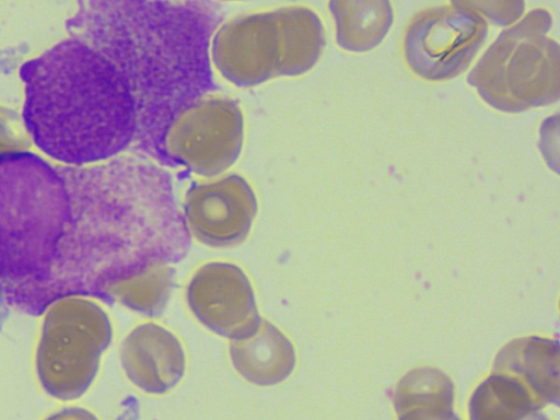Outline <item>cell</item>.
Returning a JSON list of instances; mask_svg holds the SVG:
<instances>
[{
	"label": "cell",
	"instance_id": "1",
	"mask_svg": "<svg viewBox=\"0 0 560 420\" xmlns=\"http://www.w3.org/2000/svg\"><path fill=\"white\" fill-rule=\"evenodd\" d=\"M23 119L35 145L68 167L114 154L129 130L126 88L108 58L70 36L26 61Z\"/></svg>",
	"mask_w": 560,
	"mask_h": 420
},
{
	"label": "cell",
	"instance_id": "2",
	"mask_svg": "<svg viewBox=\"0 0 560 420\" xmlns=\"http://www.w3.org/2000/svg\"><path fill=\"white\" fill-rule=\"evenodd\" d=\"M551 14L534 9L503 30L467 75L491 107L520 113L560 96V46L548 36Z\"/></svg>",
	"mask_w": 560,
	"mask_h": 420
},
{
	"label": "cell",
	"instance_id": "3",
	"mask_svg": "<svg viewBox=\"0 0 560 420\" xmlns=\"http://www.w3.org/2000/svg\"><path fill=\"white\" fill-rule=\"evenodd\" d=\"M112 339L108 315L95 302L68 296L52 303L44 316L35 355L44 390L59 400L81 397Z\"/></svg>",
	"mask_w": 560,
	"mask_h": 420
},
{
	"label": "cell",
	"instance_id": "4",
	"mask_svg": "<svg viewBox=\"0 0 560 420\" xmlns=\"http://www.w3.org/2000/svg\"><path fill=\"white\" fill-rule=\"evenodd\" d=\"M488 35V22L468 1H450L418 12L404 36L408 67L430 81L457 77L468 68Z\"/></svg>",
	"mask_w": 560,
	"mask_h": 420
},
{
	"label": "cell",
	"instance_id": "5",
	"mask_svg": "<svg viewBox=\"0 0 560 420\" xmlns=\"http://www.w3.org/2000/svg\"><path fill=\"white\" fill-rule=\"evenodd\" d=\"M244 141V116L230 98H208L184 109L165 137L168 154L194 173L213 177L230 168Z\"/></svg>",
	"mask_w": 560,
	"mask_h": 420
},
{
	"label": "cell",
	"instance_id": "6",
	"mask_svg": "<svg viewBox=\"0 0 560 420\" xmlns=\"http://www.w3.org/2000/svg\"><path fill=\"white\" fill-rule=\"evenodd\" d=\"M186 300L206 328L230 340L252 335L262 318L249 279L231 262L199 267L187 285Z\"/></svg>",
	"mask_w": 560,
	"mask_h": 420
},
{
	"label": "cell",
	"instance_id": "7",
	"mask_svg": "<svg viewBox=\"0 0 560 420\" xmlns=\"http://www.w3.org/2000/svg\"><path fill=\"white\" fill-rule=\"evenodd\" d=\"M258 206L254 189L238 174L195 184L184 199L188 230L200 243L225 248L249 234Z\"/></svg>",
	"mask_w": 560,
	"mask_h": 420
},
{
	"label": "cell",
	"instance_id": "8",
	"mask_svg": "<svg viewBox=\"0 0 560 420\" xmlns=\"http://www.w3.org/2000/svg\"><path fill=\"white\" fill-rule=\"evenodd\" d=\"M218 72L252 88L279 77L280 40L275 11L245 14L224 23L211 43Z\"/></svg>",
	"mask_w": 560,
	"mask_h": 420
},
{
	"label": "cell",
	"instance_id": "9",
	"mask_svg": "<svg viewBox=\"0 0 560 420\" xmlns=\"http://www.w3.org/2000/svg\"><path fill=\"white\" fill-rule=\"evenodd\" d=\"M120 362L129 381L149 394H164L185 373V353L166 328L145 323L133 328L120 347Z\"/></svg>",
	"mask_w": 560,
	"mask_h": 420
},
{
	"label": "cell",
	"instance_id": "10",
	"mask_svg": "<svg viewBox=\"0 0 560 420\" xmlns=\"http://www.w3.org/2000/svg\"><path fill=\"white\" fill-rule=\"evenodd\" d=\"M229 353L236 372L258 386L281 383L289 377L296 363L290 339L265 318L252 335L230 340Z\"/></svg>",
	"mask_w": 560,
	"mask_h": 420
},
{
	"label": "cell",
	"instance_id": "11",
	"mask_svg": "<svg viewBox=\"0 0 560 420\" xmlns=\"http://www.w3.org/2000/svg\"><path fill=\"white\" fill-rule=\"evenodd\" d=\"M279 40V75L298 77L311 70L325 46V31L311 9L292 5L275 10Z\"/></svg>",
	"mask_w": 560,
	"mask_h": 420
},
{
	"label": "cell",
	"instance_id": "12",
	"mask_svg": "<svg viewBox=\"0 0 560 420\" xmlns=\"http://www.w3.org/2000/svg\"><path fill=\"white\" fill-rule=\"evenodd\" d=\"M336 22V40L349 51L376 47L389 31L394 15L387 0H332L328 3Z\"/></svg>",
	"mask_w": 560,
	"mask_h": 420
},
{
	"label": "cell",
	"instance_id": "13",
	"mask_svg": "<svg viewBox=\"0 0 560 420\" xmlns=\"http://www.w3.org/2000/svg\"><path fill=\"white\" fill-rule=\"evenodd\" d=\"M175 284V269L166 262H154L133 277L115 282L110 294L126 307L158 316L165 308Z\"/></svg>",
	"mask_w": 560,
	"mask_h": 420
},
{
	"label": "cell",
	"instance_id": "14",
	"mask_svg": "<svg viewBox=\"0 0 560 420\" xmlns=\"http://www.w3.org/2000/svg\"><path fill=\"white\" fill-rule=\"evenodd\" d=\"M538 402L511 380L493 378L475 393L470 401L471 420H539Z\"/></svg>",
	"mask_w": 560,
	"mask_h": 420
},
{
	"label": "cell",
	"instance_id": "15",
	"mask_svg": "<svg viewBox=\"0 0 560 420\" xmlns=\"http://www.w3.org/2000/svg\"><path fill=\"white\" fill-rule=\"evenodd\" d=\"M399 420H459L452 411V390L416 387L400 390L395 398Z\"/></svg>",
	"mask_w": 560,
	"mask_h": 420
},
{
	"label": "cell",
	"instance_id": "16",
	"mask_svg": "<svg viewBox=\"0 0 560 420\" xmlns=\"http://www.w3.org/2000/svg\"><path fill=\"white\" fill-rule=\"evenodd\" d=\"M468 3L476 11L500 25L516 21L522 15L525 5L523 1H468Z\"/></svg>",
	"mask_w": 560,
	"mask_h": 420
},
{
	"label": "cell",
	"instance_id": "17",
	"mask_svg": "<svg viewBox=\"0 0 560 420\" xmlns=\"http://www.w3.org/2000/svg\"><path fill=\"white\" fill-rule=\"evenodd\" d=\"M45 420H98L91 411L81 407H68L51 413Z\"/></svg>",
	"mask_w": 560,
	"mask_h": 420
},
{
	"label": "cell",
	"instance_id": "18",
	"mask_svg": "<svg viewBox=\"0 0 560 420\" xmlns=\"http://www.w3.org/2000/svg\"><path fill=\"white\" fill-rule=\"evenodd\" d=\"M542 420V419H541Z\"/></svg>",
	"mask_w": 560,
	"mask_h": 420
}]
</instances>
